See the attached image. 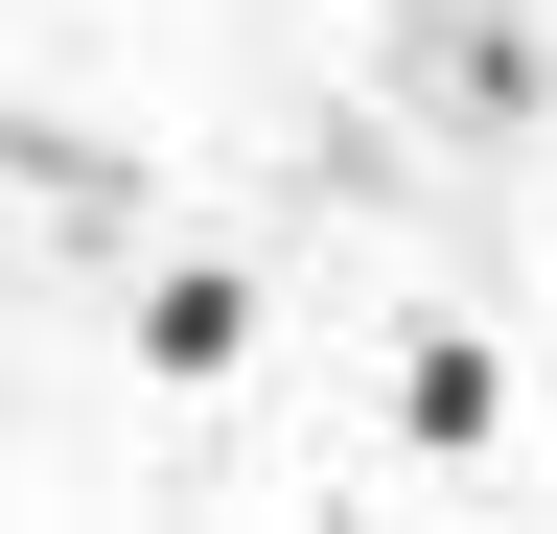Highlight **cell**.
<instances>
[{
  "label": "cell",
  "mask_w": 557,
  "mask_h": 534,
  "mask_svg": "<svg viewBox=\"0 0 557 534\" xmlns=\"http://www.w3.org/2000/svg\"><path fill=\"white\" fill-rule=\"evenodd\" d=\"M233 349H256V280H209V256H186V280L139 302V372H233Z\"/></svg>",
  "instance_id": "cell-1"
},
{
  "label": "cell",
  "mask_w": 557,
  "mask_h": 534,
  "mask_svg": "<svg viewBox=\"0 0 557 534\" xmlns=\"http://www.w3.org/2000/svg\"><path fill=\"white\" fill-rule=\"evenodd\" d=\"M442 94H465V116H511V94H534V47H511V0H442Z\"/></svg>",
  "instance_id": "cell-2"
}]
</instances>
